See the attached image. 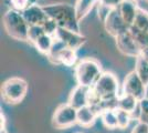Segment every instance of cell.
I'll return each mask as SVG.
<instances>
[{
    "instance_id": "1",
    "label": "cell",
    "mask_w": 148,
    "mask_h": 133,
    "mask_svg": "<svg viewBox=\"0 0 148 133\" xmlns=\"http://www.w3.org/2000/svg\"><path fill=\"white\" fill-rule=\"evenodd\" d=\"M50 19L56 22L58 27L69 29L74 32H81L80 21L76 17L74 5L70 3H51L42 6Z\"/></svg>"
},
{
    "instance_id": "2",
    "label": "cell",
    "mask_w": 148,
    "mask_h": 133,
    "mask_svg": "<svg viewBox=\"0 0 148 133\" xmlns=\"http://www.w3.org/2000/svg\"><path fill=\"white\" fill-rule=\"evenodd\" d=\"M118 80L112 72H103L97 82L93 87L94 91L104 102L105 109H117Z\"/></svg>"
},
{
    "instance_id": "3",
    "label": "cell",
    "mask_w": 148,
    "mask_h": 133,
    "mask_svg": "<svg viewBox=\"0 0 148 133\" xmlns=\"http://www.w3.org/2000/svg\"><path fill=\"white\" fill-rule=\"evenodd\" d=\"M102 73L101 64L91 58L82 59L74 69V76L77 84L87 88H93Z\"/></svg>"
},
{
    "instance_id": "4",
    "label": "cell",
    "mask_w": 148,
    "mask_h": 133,
    "mask_svg": "<svg viewBox=\"0 0 148 133\" xmlns=\"http://www.w3.org/2000/svg\"><path fill=\"white\" fill-rule=\"evenodd\" d=\"M2 23L9 37L18 41H28L29 25L27 23L22 12L9 9L3 16Z\"/></svg>"
},
{
    "instance_id": "5",
    "label": "cell",
    "mask_w": 148,
    "mask_h": 133,
    "mask_svg": "<svg viewBox=\"0 0 148 133\" xmlns=\"http://www.w3.org/2000/svg\"><path fill=\"white\" fill-rule=\"evenodd\" d=\"M28 92V82L19 76H12L6 80L1 87L2 100L8 104H18Z\"/></svg>"
},
{
    "instance_id": "6",
    "label": "cell",
    "mask_w": 148,
    "mask_h": 133,
    "mask_svg": "<svg viewBox=\"0 0 148 133\" xmlns=\"http://www.w3.org/2000/svg\"><path fill=\"white\" fill-rule=\"evenodd\" d=\"M76 123H77V110L69 103L59 105L52 115V125L60 130L69 129Z\"/></svg>"
},
{
    "instance_id": "7",
    "label": "cell",
    "mask_w": 148,
    "mask_h": 133,
    "mask_svg": "<svg viewBox=\"0 0 148 133\" xmlns=\"http://www.w3.org/2000/svg\"><path fill=\"white\" fill-rule=\"evenodd\" d=\"M47 57L53 64H62L65 67H73L77 61L76 50L63 45L58 40H56L52 50Z\"/></svg>"
},
{
    "instance_id": "8",
    "label": "cell",
    "mask_w": 148,
    "mask_h": 133,
    "mask_svg": "<svg viewBox=\"0 0 148 133\" xmlns=\"http://www.w3.org/2000/svg\"><path fill=\"white\" fill-rule=\"evenodd\" d=\"M123 93L134 96L138 101H142L146 98V85L136 73L135 70L130 72L124 79Z\"/></svg>"
},
{
    "instance_id": "9",
    "label": "cell",
    "mask_w": 148,
    "mask_h": 133,
    "mask_svg": "<svg viewBox=\"0 0 148 133\" xmlns=\"http://www.w3.org/2000/svg\"><path fill=\"white\" fill-rule=\"evenodd\" d=\"M103 22H104V28L106 32L114 38H116L118 36H121L122 33H125L126 31L130 30V27L124 21L118 9L111 10Z\"/></svg>"
},
{
    "instance_id": "10",
    "label": "cell",
    "mask_w": 148,
    "mask_h": 133,
    "mask_svg": "<svg viewBox=\"0 0 148 133\" xmlns=\"http://www.w3.org/2000/svg\"><path fill=\"white\" fill-rule=\"evenodd\" d=\"M53 37L56 40L60 41L63 45L68 47L70 49H74V50H77L86 42V38L81 32H74L69 29L60 28V27H58Z\"/></svg>"
},
{
    "instance_id": "11",
    "label": "cell",
    "mask_w": 148,
    "mask_h": 133,
    "mask_svg": "<svg viewBox=\"0 0 148 133\" xmlns=\"http://www.w3.org/2000/svg\"><path fill=\"white\" fill-rule=\"evenodd\" d=\"M115 40H116L117 49L124 56L132 58H137L140 56V48L135 41V39L133 38L130 30L116 37Z\"/></svg>"
},
{
    "instance_id": "12",
    "label": "cell",
    "mask_w": 148,
    "mask_h": 133,
    "mask_svg": "<svg viewBox=\"0 0 148 133\" xmlns=\"http://www.w3.org/2000/svg\"><path fill=\"white\" fill-rule=\"evenodd\" d=\"M22 14H23L29 27H31V25H43L49 20V17L44 11L43 7L39 6L38 3L31 5L29 8H27L22 12Z\"/></svg>"
},
{
    "instance_id": "13",
    "label": "cell",
    "mask_w": 148,
    "mask_h": 133,
    "mask_svg": "<svg viewBox=\"0 0 148 133\" xmlns=\"http://www.w3.org/2000/svg\"><path fill=\"white\" fill-rule=\"evenodd\" d=\"M90 90H91V88H87V87H84V85L77 84L71 91L68 103L71 104L76 110L87 105L88 104V93H90Z\"/></svg>"
},
{
    "instance_id": "14",
    "label": "cell",
    "mask_w": 148,
    "mask_h": 133,
    "mask_svg": "<svg viewBox=\"0 0 148 133\" xmlns=\"http://www.w3.org/2000/svg\"><path fill=\"white\" fill-rule=\"evenodd\" d=\"M117 9L121 16L123 17L124 21L126 22V25L130 28L134 25V21L139 9L137 5V0H123Z\"/></svg>"
},
{
    "instance_id": "15",
    "label": "cell",
    "mask_w": 148,
    "mask_h": 133,
    "mask_svg": "<svg viewBox=\"0 0 148 133\" xmlns=\"http://www.w3.org/2000/svg\"><path fill=\"white\" fill-rule=\"evenodd\" d=\"M97 116H99L97 112L90 105H85L77 110V123L81 127H92L95 123Z\"/></svg>"
},
{
    "instance_id": "16",
    "label": "cell",
    "mask_w": 148,
    "mask_h": 133,
    "mask_svg": "<svg viewBox=\"0 0 148 133\" xmlns=\"http://www.w3.org/2000/svg\"><path fill=\"white\" fill-rule=\"evenodd\" d=\"M138 105H139V101L134 96L130 94H125V93L118 95L117 109L127 111L130 114H133L136 111V109L138 108Z\"/></svg>"
},
{
    "instance_id": "17",
    "label": "cell",
    "mask_w": 148,
    "mask_h": 133,
    "mask_svg": "<svg viewBox=\"0 0 148 133\" xmlns=\"http://www.w3.org/2000/svg\"><path fill=\"white\" fill-rule=\"evenodd\" d=\"M54 42H56V39H54L53 36L48 34V33H44L43 36H41L34 42L33 45L36 47V49L40 53H42L44 56H48L50 52H51V50H52V48L54 45Z\"/></svg>"
},
{
    "instance_id": "18",
    "label": "cell",
    "mask_w": 148,
    "mask_h": 133,
    "mask_svg": "<svg viewBox=\"0 0 148 133\" xmlns=\"http://www.w3.org/2000/svg\"><path fill=\"white\" fill-rule=\"evenodd\" d=\"M96 2H99V0H76L75 1L74 7L76 11V17L80 22L91 12V10L96 5Z\"/></svg>"
},
{
    "instance_id": "19",
    "label": "cell",
    "mask_w": 148,
    "mask_h": 133,
    "mask_svg": "<svg viewBox=\"0 0 148 133\" xmlns=\"http://www.w3.org/2000/svg\"><path fill=\"white\" fill-rule=\"evenodd\" d=\"M101 120L103 122L104 127L108 130H115L117 127V116L115 109H105L101 113Z\"/></svg>"
},
{
    "instance_id": "20",
    "label": "cell",
    "mask_w": 148,
    "mask_h": 133,
    "mask_svg": "<svg viewBox=\"0 0 148 133\" xmlns=\"http://www.w3.org/2000/svg\"><path fill=\"white\" fill-rule=\"evenodd\" d=\"M135 71L138 74V76L142 79L144 84L148 85V60H146L144 57L139 56L136 58Z\"/></svg>"
},
{
    "instance_id": "21",
    "label": "cell",
    "mask_w": 148,
    "mask_h": 133,
    "mask_svg": "<svg viewBox=\"0 0 148 133\" xmlns=\"http://www.w3.org/2000/svg\"><path fill=\"white\" fill-rule=\"evenodd\" d=\"M133 27H135L139 30H143V31L148 32V11L139 8Z\"/></svg>"
},
{
    "instance_id": "22",
    "label": "cell",
    "mask_w": 148,
    "mask_h": 133,
    "mask_svg": "<svg viewBox=\"0 0 148 133\" xmlns=\"http://www.w3.org/2000/svg\"><path fill=\"white\" fill-rule=\"evenodd\" d=\"M130 32L132 33L133 38L135 39V41L137 42V44L139 45V48L142 49L144 47L148 45V32L147 31H143V30H139L135 27H130Z\"/></svg>"
},
{
    "instance_id": "23",
    "label": "cell",
    "mask_w": 148,
    "mask_h": 133,
    "mask_svg": "<svg viewBox=\"0 0 148 133\" xmlns=\"http://www.w3.org/2000/svg\"><path fill=\"white\" fill-rule=\"evenodd\" d=\"M115 111H116V116H117V127L121 130H125L126 127H128L130 121L133 120L132 114L121 109H115Z\"/></svg>"
},
{
    "instance_id": "24",
    "label": "cell",
    "mask_w": 148,
    "mask_h": 133,
    "mask_svg": "<svg viewBox=\"0 0 148 133\" xmlns=\"http://www.w3.org/2000/svg\"><path fill=\"white\" fill-rule=\"evenodd\" d=\"M44 33H45V31H44V28L42 25H31V27H29L28 41H29L30 43L34 44V42H36L41 36H43Z\"/></svg>"
},
{
    "instance_id": "25",
    "label": "cell",
    "mask_w": 148,
    "mask_h": 133,
    "mask_svg": "<svg viewBox=\"0 0 148 133\" xmlns=\"http://www.w3.org/2000/svg\"><path fill=\"white\" fill-rule=\"evenodd\" d=\"M10 5H11V9L23 12L31 5H34V2H31V0H10Z\"/></svg>"
},
{
    "instance_id": "26",
    "label": "cell",
    "mask_w": 148,
    "mask_h": 133,
    "mask_svg": "<svg viewBox=\"0 0 148 133\" xmlns=\"http://www.w3.org/2000/svg\"><path fill=\"white\" fill-rule=\"evenodd\" d=\"M148 124V99L145 98L139 101V120Z\"/></svg>"
},
{
    "instance_id": "27",
    "label": "cell",
    "mask_w": 148,
    "mask_h": 133,
    "mask_svg": "<svg viewBox=\"0 0 148 133\" xmlns=\"http://www.w3.org/2000/svg\"><path fill=\"white\" fill-rule=\"evenodd\" d=\"M123 0H99V3L108 9H117Z\"/></svg>"
},
{
    "instance_id": "28",
    "label": "cell",
    "mask_w": 148,
    "mask_h": 133,
    "mask_svg": "<svg viewBox=\"0 0 148 133\" xmlns=\"http://www.w3.org/2000/svg\"><path fill=\"white\" fill-rule=\"evenodd\" d=\"M130 133H148V124L142 121H138Z\"/></svg>"
},
{
    "instance_id": "29",
    "label": "cell",
    "mask_w": 148,
    "mask_h": 133,
    "mask_svg": "<svg viewBox=\"0 0 148 133\" xmlns=\"http://www.w3.org/2000/svg\"><path fill=\"white\" fill-rule=\"evenodd\" d=\"M0 123H1V125H0V130H5L6 129V116H5V114L0 113Z\"/></svg>"
},
{
    "instance_id": "30",
    "label": "cell",
    "mask_w": 148,
    "mask_h": 133,
    "mask_svg": "<svg viewBox=\"0 0 148 133\" xmlns=\"http://www.w3.org/2000/svg\"><path fill=\"white\" fill-rule=\"evenodd\" d=\"M140 56L145 58L146 60H148V45H146V47H144V48L140 49Z\"/></svg>"
},
{
    "instance_id": "31",
    "label": "cell",
    "mask_w": 148,
    "mask_h": 133,
    "mask_svg": "<svg viewBox=\"0 0 148 133\" xmlns=\"http://www.w3.org/2000/svg\"><path fill=\"white\" fill-rule=\"evenodd\" d=\"M0 133H7L6 129H5V130H0Z\"/></svg>"
},
{
    "instance_id": "32",
    "label": "cell",
    "mask_w": 148,
    "mask_h": 133,
    "mask_svg": "<svg viewBox=\"0 0 148 133\" xmlns=\"http://www.w3.org/2000/svg\"><path fill=\"white\" fill-rule=\"evenodd\" d=\"M77 133H82V132H77Z\"/></svg>"
},
{
    "instance_id": "33",
    "label": "cell",
    "mask_w": 148,
    "mask_h": 133,
    "mask_svg": "<svg viewBox=\"0 0 148 133\" xmlns=\"http://www.w3.org/2000/svg\"><path fill=\"white\" fill-rule=\"evenodd\" d=\"M147 2H148V0H147Z\"/></svg>"
},
{
    "instance_id": "34",
    "label": "cell",
    "mask_w": 148,
    "mask_h": 133,
    "mask_svg": "<svg viewBox=\"0 0 148 133\" xmlns=\"http://www.w3.org/2000/svg\"><path fill=\"white\" fill-rule=\"evenodd\" d=\"M137 1H138V0H137Z\"/></svg>"
}]
</instances>
